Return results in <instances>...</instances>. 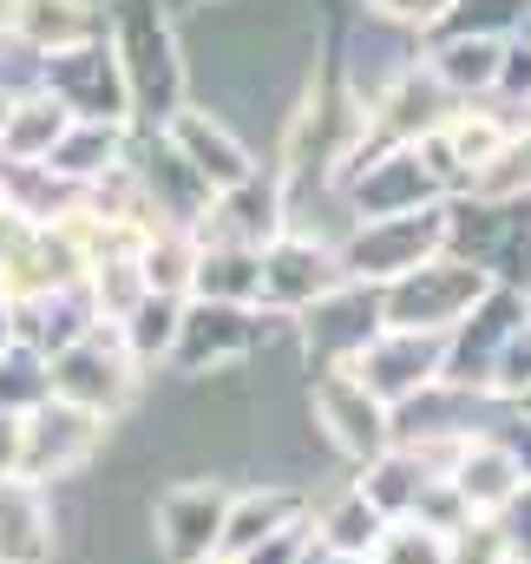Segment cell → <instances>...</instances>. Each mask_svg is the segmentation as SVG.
I'll list each match as a JSON object with an SVG mask.
<instances>
[{"label":"cell","mask_w":531,"mask_h":564,"mask_svg":"<svg viewBox=\"0 0 531 564\" xmlns=\"http://www.w3.org/2000/svg\"><path fill=\"white\" fill-rule=\"evenodd\" d=\"M7 33H20L40 53H53V46L66 53V46L93 40V7L86 0H13L7 7Z\"/></svg>","instance_id":"obj_1"},{"label":"cell","mask_w":531,"mask_h":564,"mask_svg":"<svg viewBox=\"0 0 531 564\" xmlns=\"http://www.w3.org/2000/svg\"><path fill=\"white\" fill-rule=\"evenodd\" d=\"M177 151H184V164L204 171L210 184H243V177H250L243 144L230 139L217 119H204V112H184V119H177Z\"/></svg>","instance_id":"obj_2"},{"label":"cell","mask_w":531,"mask_h":564,"mask_svg":"<svg viewBox=\"0 0 531 564\" xmlns=\"http://www.w3.org/2000/svg\"><path fill=\"white\" fill-rule=\"evenodd\" d=\"M499 59H506L499 40L466 33V40H453V46L433 59V79H446V86H499Z\"/></svg>","instance_id":"obj_3"},{"label":"cell","mask_w":531,"mask_h":564,"mask_svg":"<svg viewBox=\"0 0 531 564\" xmlns=\"http://www.w3.org/2000/svg\"><path fill=\"white\" fill-rule=\"evenodd\" d=\"M59 132H66V106H59V99H26V106L7 112V132H0V139L13 144L20 158H40V151L53 158Z\"/></svg>","instance_id":"obj_4"},{"label":"cell","mask_w":531,"mask_h":564,"mask_svg":"<svg viewBox=\"0 0 531 564\" xmlns=\"http://www.w3.org/2000/svg\"><path fill=\"white\" fill-rule=\"evenodd\" d=\"M440 139L459 151V164H492V158L512 144V139H506V126H499V119H486V112H473V119H466V112H459V119H446V132H440Z\"/></svg>","instance_id":"obj_5"},{"label":"cell","mask_w":531,"mask_h":564,"mask_svg":"<svg viewBox=\"0 0 531 564\" xmlns=\"http://www.w3.org/2000/svg\"><path fill=\"white\" fill-rule=\"evenodd\" d=\"M375 13H388V20H413V26H433L453 0H368Z\"/></svg>","instance_id":"obj_6"},{"label":"cell","mask_w":531,"mask_h":564,"mask_svg":"<svg viewBox=\"0 0 531 564\" xmlns=\"http://www.w3.org/2000/svg\"><path fill=\"white\" fill-rule=\"evenodd\" d=\"M7 112H13V106H7V99H0V132H7Z\"/></svg>","instance_id":"obj_7"}]
</instances>
